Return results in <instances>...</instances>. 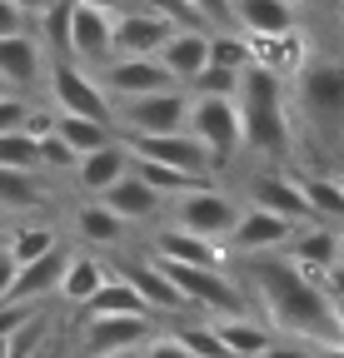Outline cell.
Wrapping results in <instances>:
<instances>
[{
  "label": "cell",
  "mask_w": 344,
  "mask_h": 358,
  "mask_svg": "<svg viewBox=\"0 0 344 358\" xmlns=\"http://www.w3.org/2000/svg\"><path fill=\"white\" fill-rule=\"evenodd\" d=\"M145 254L160 259V264H180V268H225V249L220 244H205V239H195L185 229H170V224L150 234Z\"/></svg>",
  "instance_id": "obj_21"
},
{
  "label": "cell",
  "mask_w": 344,
  "mask_h": 358,
  "mask_svg": "<svg viewBox=\"0 0 344 358\" xmlns=\"http://www.w3.org/2000/svg\"><path fill=\"white\" fill-rule=\"evenodd\" d=\"M334 15H339V25H344V6H339V10H334Z\"/></svg>",
  "instance_id": "obj_44"
},
{
  "label": "cell",
  "mask_w": 344,
  "mask_h": 358,
  "mask_svg": "<svg viewBox=\"0 0 344 358\" xmlns=\"http://www.w3.org/2000/svg\"><path fill=\"white\" fill-rule=\"evenodd\" d=\"M110 279V264L105 259H95V254H70V264H65V274H60V303H70V308H85L95 294H100V284Z\"/></svg>",
  "instance_id": "obj_25"
},
{
  "label": "cell",
  "mask_w": 344,
  "mask_h": 358,
  "mask_svg": "<svg viewBox=\"0 0 344 358\" xmlns=\"http://www.w3.org/2000/svg\"><path fill=\"white\" fill-rule=\"evenodd\" d=\"M165 209H170V229H185V234H195V239H205V244H220V249H225L230 229H235L240 214H245V204H240L230 189H214V185L170 199Z\"/></svg>",
  "instance_id": "obj_5"
},
{
  "label": "cell",
  "mask_w": 344,
  "mask_h": 358,
  "mask_svg": "<svg viewBox=\"0 0 344 358\" xmlns=\"http://www.w3.org/2000/svg\"><path fill=\"white\" fill-rule=\"evenodd\" d=\"M11 259H15V268H25V264H35V259H46L50 249H60V234L50 229V224H11Z\"/></svg>",
  "instance_id": "obj_32"
},
{
  "label": "cell",
  "mask_w": 344,
  "mask_h": 358,
  "mask_svg": "<svg viewBox=\"0 0 344 358\" xmlns=\"http://www.w3.org/2000/svg\"><path fill=\"white\" fill-rule=\"evenodd\" d=\"M110 274H120L125 284L135 289V299L145 303V313H150V319H155V313H180L185 324L195 319V313H190V303H185V299L175 294V284H170V279L160 274V268H155V259H150V254H140V259H120V264L110 268Z\"/></svg>",
  "instance_id": "obj_14"
},
{
  "label": "cell",
  "mask_w": 344,
  "mask_h": 358,
  "mask_svg": "<svg viewBox=\"0 0 344 358\" xmlns=\"http://www.w3.org/2000/svg\"><path fill=\"white\" fill-rule=\"evenodd\" d=\"M130 145V159H145V164H160V169H175V174H190V179H214V164L209 155L190 140V134H160V140H125Z\"/></svg>",
  "instance_id": "obj_15"
},
{
  "label": "cell",
  "mask_w": 344,
  "mask_h": 358,
  "mask_svg": "<svg viewBox=\"0 0 344 358\" xmlns=\"http://www.w3.org/2000/svg\"><path fill=\"white\" fill-rule=\"evenodd\" d=\"M245 194H249V209H265L284 224H315L305 194H299V179L294 169H249L245 174Z\"/></svg>",
  "instance_id": "obj_10"
},
{
  "label": "cell",
  "mask_w": 344,
  "mask_h": 358,
  "mask_svg": "<svg viewBox=\"0 0 344 358\" xmlns=\"http://www.w3.org/2000/svg\"><path fill=\"white\" fill-rule=\"evenodd\" d=\"M25 30H30V10H25V6H11V0H0V40L25 35Z\"/></svg>",
  "instance_id": "obj_36"
},
{
  "label": "cell",
  "mask_w": 344,
  "mask_h": 358,
  "mask_svg": "<svg viewBox=\"0 0 344 358\" xmlns=\"http://www.w3.org/2000/svg\"><path fill=\"white\" fill-rule=\"evenodd\" d=\"M95 85L105 90L110 110L120 100H145V95H160V90H175V80H170L160 70V60H105L100 70H90Z\"/></svg>",
  "instance_id": "obj_13"
},
{
  "label": "cell",
  "mask_w": 344,
  "mask_h": 358,
  "mask_svg": "<svg viewBox=\"0 0 344 358\" xmlns=\"http://www.w3.org/2000/svg\"><path fill=\"white\" fill-rule=\"evenodd\" d=\"M46 85H50V100H55V115H70V120H90V124H110V100H105V90L95 85L90 70H80L75 60H50L46 65Z\"/></svg>",
  "instance_id": "obj_8"
},
{
  "label": "cell",
  "mask_w": 344,
  "mask_h": 358,
  "mask_svg": "<svg viewBox=\"0 0 344 358\" xmlns=\"http://www.w3.org/2000/svg\"><path fill=\"white\" fill-rule=\"evenodd\" d=\"M140 358H190V348H185L175 334H155V338L140 348Z\"/></svg>",
  "instance_id": "obj_37"
},
{
  "label": "cell",
  "mask_w": 344,
  "mask_h": 358,
  "mask_svg": "<svg viewBox=\"0 0 344 358\" xmlns=\"http://www.w3.org/2000/svg\"><path fill=\"white\" fill-rule=\"evenodd\" d=\"M11 284H15V259H11V249H0V303H6Z\"/></svg>",
  "instance_id": "obj_39"
},
{
  "label": "cell",
  "mask_w": 344,
  "mask_h": 358,
  "mask_svg": "<svg viewBox=\"0 0 344 358\" xmlns=\"http://www.w3.org/2000/svg\"><path fill=\"white\" fill-rule=\"evenodd\" d=\"M339 254H344V229H339Z\"/></svg>",
  "instance_id": "obj_43"
},
{
  "label": "cell",
  "mask_w": 344,
  "mask_h": 358,
  "mask_svg": "<svg viewBox=\"0 0 344 358\" xmlns=\"http://www.w3.org/2000/svg\"><path fill=\"white\" fill-rule=\"evenodd\" d=\"M6 244H11V229H0V249H6Z\"/></svg>",
  "instance_id": "obj_41"
},
{
  "label": "cell",
  "mask_w": 344,
  "mask_h": 358,
  "mask_svg": "<svg viewBox=\"0 0 344 358\" xmlns=\"http://www.w3.org/2000/svg\"><path fill=\"white\" fill-rule=\"evenodd\" d=\"M334 179H339V189H344V169H339V174H334Z\"/></svg>",
  "instance_id": "obj_42"
},
{
  "label": "cell",
  "mask_w": 344,
  "mask_h": 358,
  "mask_svg": "<svg viewBox=\"0 0 344 358\" xmlns=\"http://www.w3.org/2000/svg\"><path fill=\"white\" fill-rule=\"evenodd\" d=\"M155 268L175 284V294L190 303V313H209V324L214 319L220 324L254 319L249 294H245V284L230 274V268H180V264H160V259H155Z\"/></svg>",
  "instance_id": "obj_4"
},
{
  "label": "cell",
  "mask_w": 344,
  "mask_h": 358,
  "mask_svg": "<svg viewBox=\"0 0 344 358\" xmlns=\"http://www.w3.org/2000/svg\"><path fill=\"white\" fill-rule=\"evenodd\" d=\"M70 60L80 70H100L105 60H115V6L70 10Z\"/></svg>",
  "instance_id": "obj_12"
},
{
  "label": "cell",
  "mask_w": 344,
  "mask_h": 358,
  "mask_svg": "<svg viewBox=\"0 0 344 358\" xmlns=\"http://www.w3.org/2000/svg\"><path fill=\"white\" fill-rule=\"evenodd\" d=\"M100 204H105L115 219H125L130 229H135V224H150V219H160V214H165V199H160L150 185H140L135 174H125V179H120V185H115Z\"/></svg>",
  "instance_id": "obj_24"
},
{
  "label": "cell",
  "mask_w": 344,
  "mask_h": 358,
  "mask_svg": "<svg viewBox=\"0 0 344 358\" xmlns=\"http://www.w3.org/2000/svg\"><path fill=\"white\" fill-rule=\"evenodd\" d=\"M209 65H214V70H230V75H245V70L254 65L249 40L235 35V30H214V35H209Z\"/></svg>",
  "instance_id": "obj_33"
},
{
  "label": "cell",
  "mask_w": 344,
  "mask_h": 358,
  "mask_svg": "<svg viewBox=\"0 0 344 358\" xmlns=\"http://www.w3.org/2000/svg\"><path fill=\"white\" fill-rule=\"evenodd\" d=\"M80 319H85V324H95V319H150V313H145V303L135 299L130 284H125L120 274H110V279L100 284V294L80 308Z\"/></svg>",
  "instance_id": "obj_29"
},
{
  "label": "cell",
  "mask_w": 344,
  "mask_h": 358,
  "mask_svg": "<svg viewBox=\"0 0 344 358\" xmlns=\"http://www.w3.org/2000/svg\"><path fill=\"white\" fill-rule=\"evenodd\" d=\"M125 174H130V145H125V140H115V145H105L95 155H85V159H75V185L85 194H95V199H105Z\"/></svg>",
  "instance_id": "obj_22"
},
{
  "label": "cell",
  "mask_w": 344,
  "mask_h": 358,
  "mask_svg": "<svg viewBox=\"0 0 344 358\" xmlns=\"http://www.w3.org/2000/svg\"><path fill=\"white\" fill-rule=\"evenodd\" d=\"M0 229H11V224H6V219H0Z\"/></svg>",
  "instance_id": "obj_45"
},
{
  "label": "cell",
  "mask_w": 344,
  "mask_h": 358,
  "mask_svg": "<svg viewBox=\"0 0 344 358\" xmlns=\"http://www.w3.org/2000/svg\"><path fill=\"white\" fill-rule=\"evenodd\" d=\"M155 338V319H95L80 334V358H115L135 353Z\"/></svg>",
  "instance_id": "obj_16"
},
{
  "label": "cell",
  "mask_w": 344,
  "mask_h": 358,
  "mask_svg": "<svg viewBox=\"0 0 344 358\" xmlns=\"http://www.w3.org/2000/svg\"><path fill=\"white\" fill-rule=\"evenodd\" d=\"M70 224H75V239H80V244H95V249H120L125 239H130V224L115 219L100 199H85Z\"/></svg>",
  "instance_id": "obj_26"
},
{
  "label": "cell",
  "mask_w": 344,
  "mask_h": 358,
  "mask_svg": "<svg viewBox=\"0 0 344 358\" xmlns=\"http://www.w3.org/2000/svg\"><path fill=\"white\" fill-rule=\"evenodd\" d=\"M46 50L35 45V35H11L0 40V95H20V90L40 85V75H46Z\"/></svg>",
  "instance_id": "obj_20"
},
{
  "label": "cell",
  "mask_w": 344,
  "mask_h": 358,
  "mask_svg": "<svg viewBox=\"0 0 344 358\" xmlns=\"http://www.w3.org/2000/svg\"><path fill=\"white\" fill-rule=\"evenodd\" d=\"M50 204V185L40 174H11L0 169V219H15V214H35Z\"/></svg>",
  "instance_id": "obj_28"
},
{
  "label": "cell",
  "mask_w": 344,
  "mask_h": 358,
  "mask_svg": "<svg viewBox=\"0 0 344 358\" xmlns=\"http://www.w3.org/2000/svg\"><path fill=\"white\" fill-rule=\"evenodd\" d=\"M214 334H220L230 358H265L275 348V334L265 329V319H230V324H214Z\"/></svg>",
  "instance_id": "obj_30"
},
{
  "label": "cell",
  "mask_w": 344,
  "mask_h": 358,
  "mask_svg": "<svg viewBox=\"0 0 344 358\" xmlns=\"http://www.w3.org/2000/svg\"><path fill=\"white\" fill-rule=\"evenodd\" d=\"M65 264H70V249L60 244V249H50L46 259H35V264L15 268V284H11L6 303H11V308H40V303H46V299L60 289V274H65Z\"/></svg>",
  "instance_id": "obj_19"
},
{
  "label": "cell",
  "mask_w": 344,
  "mask_h": 358,
  "mask_svg": "<svg viewBox=\"0 0 344 358\" xmlns=\"http://www.w3.org/2000/svg\"><path fill=\"white\" fill-rule=\"evenodd\" d=\"M240 284L249 294V308L265 313V329L275 338L310 343V348L344 343L339 338V319H334V303H329V289L310 284L305 274H294L280 254L245 259V279Z\"/></svg>",
  "instance_id": "obj_1"
},
{
  "label": "cell",
  "mask_w": 344,
  "mask_h": 358,
  "mask_svg": "<svg viewBox=\"0 0 344 358\" xmlns=\"http://www.w3.org/2000/svg\"><path fill=\"white\" fill-rule=\"evenodd\" d=\"M294 100V145L305 140L324 159L339 150L344 155V60L339 55H310V65L289 80Z\"/></svg>",
  "instance_id": "obj_3"
},
{
  "label": "cell",
  "mask_w": 344,
  "mask_h": 358,
  "mask_svg": "<svg viewBox=\"0 0 344 358\" xmlns=\"http://www.w3.org/2000/svg\"><path fill=\"white\" fill-rule=\"evenodd\" d=\"M160 60V70L175 80V90H185L205 65H209V35H200V30H175L170 35V45L155 55Z\"/></svg>",
  "instance_id": "obj_23"
},
{
  "label": "cell",
  "mask_w": 344,
  "mask_h": 358,
  "mask_svg": "<svg viewBox=\"0 0 344 358\" xmlns=\"http://www.w3.org/2000/svg\"><path fill=\"white\" fill-rule=\"evenodd\" d=\"M294 179H299V194H305L315 224H324V229H344V189H339V179L324 174V169L294 174Z\"/></svg>",
  "instance_id": "obj_27"
},
{
  "label": "cell",
  "mask_w": 344,
  "mask_h": 358,
  "mask_svg": "<svg viewBox=\"0 0 344 358\" xmlns=\"http://www.w3.org/2000/svg\"><path fill=\"white\" fill-rule=\"evenodd\" d=\"M185 134L209 155L214 169H225L230 159L245 155V140H240V110L235 100H205V95H190V110H185Z\"/></svg>",
  "instance_id": "obj_6"
},
{
  "label": "cell",
  "mask_w": 344,
  "mask_h": 358,
  "mask_svg": "<svg viewBox=\"0 0 344 358\" xmlns=\"http://www.w3.org/2000/svg\"><path fill=\"white\" fill-rule=\"evenodd\" d=\"M319 358H344V343H329V348H319Z\"/></svg>",
  "instance_id": "obj_40"
},
{
  "label": "cell",
  "mask_w": 344,
  "mask_h": 358,
  "mask_svg": "<svg viewBox=\"0 0 344 358\" xmlns=\"http://www.w3.org/2000/svg\"><path fill=\"white\" fill-rule=\"evenodd\" d=\"M175 25L165 20L160 6H115V60H155Z\"/></svg>",
  "instance_id": "obj_9"
},
{
  "label": "cell",
  "mask_w": 344,
  "mask_h": 358,
  "mask_svg": "<svg viewBox=\"0 0 344 358\" xmlns=\"http://www.w3.org/2000/svg\"><path fill=\"white\" fill-rule=\"evenodd\" d=\"M265 358H319V348H310V343H289V338H275V348H270Z\"/></svg>",
  "instance_id": "obj_38"
},
{
  "label": "cell",
  "mask_w": 344,
  "mask_h": 358,
  "mask_svg": "<svg viewBox=\"0 0 344 358\" xmlns=\"http://www.w3.org/2000/svg\"><path fill=\"white\" fill-rule=\"evenodd\" d=\"M185 110H190L185 90H160V95H145V100H120L110 124L120 140H160V134L185 129Z\"/></svg>",
  "instance_id": "obj_7"
},
{
  "label": "cell",
  "mask_w": 344,
  "mask_h": 358,
  "mask_svg": "<svg viewBox=\"0 0 344 358\" xmlns=\"http://www.w3.org/2000/svg\"><path fill=\"white\" fill-rule=\"evenodd\" d=\"M55 140L75 155V159H85V155H95V150H105V145H115L120 134L115 129H105V124H90V120H70V115H55Z\"/></svg>",
  "instance_id": "obj_31"
},
{
  "label": "cell",
  "mask_w": 344,
  "mask_h": 358,
  "mask_svg": "<svg viewBox=\"0 0 344 358\" xmlns=\"http://www.w3.org/2000/svg\"><path fill=\"white\" fill-rule=\"evenodd\" d=\"M240 140L245 155L265 159V169H284V159L294 155V120H289V80H280L265 65H249L240 75Z\"/></svg>",
  "instance_id": "obj_2"
},
{
  "label": "cell",
  "mask_w": 344,
  "mask_h": 358,
  "mask_svg": "<svg viewBox=\"0 0 344 358\" xmlns=\"http://www.w3.org/2000/svg\"><path fill=\"white\" fill-rule=\"evenodd\" d=\"M0 169L11 174H46V164H40V145L30 140V134H0Z\"/></svg>",
  "instance_id": "obj_34"
},
{
  "label": "cell",
  "mask_w": 344,
  "mask_h": 358,
  "mask_svg": "<svg viewBox=\"0 0 344 358\" xmlns=\"http://www.w3.org/2000/svg\"><path fill=\"white\" fill-rule=\"evenodd\" d=\"M230 25L249 45H265V40L294 35L299 30V15L284 6V0H235V6H230Z\"/></svg>",
  "instance_id": "obj_17"
},
{
  "label": "cell",
  "mask_w": 344,
  "mask_h": 358,
  "mask_svg": "<svg viewBox=\"0 0 344 358\" xmlns=\"http://www.w3.org/2000/svg\"><path fill=\"white\" fill-rule=\"evenodd\" d=\"M30 100L25 95H0V134H20L25 120H30Z\"/></svg>",
  "instance_id": "obj_35"
},
{
  "label": "cell",
  "mask_w": 344,
  "mask_h": 358,
  "mask_svg": "<svg viewBox=\"0 0 344 358\" xmlns=\"http://www.w3.org/2000/svg\"><path fill=\"white\" fill-rule=\"evenodd\" d=\"M280 259L294 268V274H305L310 284L329 289L334 264H339V229H324V224H299L294 239L280 249Z\"/></svg>",
  "instance_id": "obj_11"
},
{
  "label": "cell",
  "mask_w": 344,
  "mask_h": 358,
  "mask_svg": "<svg viewBox=\"0 0 344 358\" xmlns=\"http://www.w3.org/2000/svg\"><path fill=\"white\" fill-rule=\"evenodd\" d=\"M294 229H299V224H284V219H275V214H265V209H249V204H245V214H240V224L230 229L225 249H235V254H245V259L280 254V249L294 239Z\"/></svg>",
  "instance_id": "obj_18"
}]
</instances>
